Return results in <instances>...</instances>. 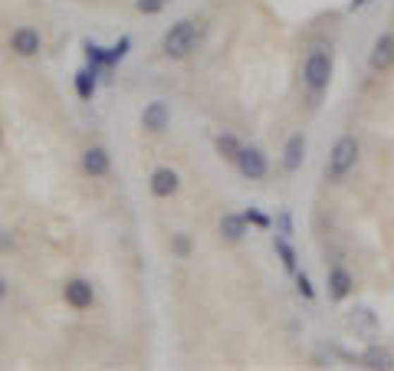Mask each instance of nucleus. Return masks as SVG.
<instances>
[{"mask_svg": "<svg viewBox=\"0 0 394 371\" xmlns=\"http://www.w3.org/2000/svg\"><path fill=\"white\" fill-rule=\"evenodd\" d=\"M306 135H289L286 148H283V168H286L289 174H296L299 168H302V162H306Z\"/></svg>", "mask_w": 394, "mask_h": 371, "instance_id": "7", "label": "nucleus"}, {"mask_svg": "<svg viewBox=\"0 0 394 371\" xmlns=\"http://www.w3.org/2000/svg\"><path fill=\"white\" fill-rule=\"evenodd\" d=\"M10 49L17 56H37L39 53V33L33 27H17L13 37H10Z\"/></svg>", "mask_w": 394, "mask_h": 371, "instance_id": "8", "label": "nucleus"}, {"mask_svg": "<svg viewBox=\"0 0 394 371\" xmlns=\"http://www.w3.org/2000/svg\"><path fill=\"white\" fill-rule=\"evenodd\" d=\"M135 7H138V13H144V17H154V13H161L164 0H135Z\"/></svg>", "mask_w": 394, "mask_h": 371, "instance_id": "25", "label": "nucleus"}, {"mask_svg": "<svg viewBox=\"0 0 394 371\" xmlns=\"http://www.w3.org/2000/svg\"><path fill=\"white\" fill-rule=\"evenodd\" d=\"M178 184H181V178H178V171H171V168H158V171L152 174L154 197H171L174 190H178Z\"/></svg>", "mask_w": 394, "mask_h": 371, "instance_id": "12", "label": "nucleus"}, {"mask_svg": "<svg viewBox=\"0 0 394 371\" xmlns=\"http://www.w3.org/2000/svg\"><path fill=\"white\" fill-rule=\"evenodd\" d=\"M391 66H394V33H378L371 49H368V69L381 76Z\"/></svg>", "mask_w": 394, "mask_h": 371, "instance_id": "5", "label": "nucleus"}, {"mask_svg": "<svg viewBox=\"0 0 394 371\" xmlns=\"http://www.w3.org/2000/svg\"><path fill=\"white\" fill-rule=\"evenodd\" d=\"M164 56L168 59H184L191 56V49L197 47V27L194 20H178L168 33H164Z\"/></svg>", "mask_w": 394, "mask_h": 371, "instance_id": "3", "label": "nucleus"}, {"mask_svg": "<svg viewBox=\"0 0 394 371\" xmlns=\"http://www.w3.org/2000/svg\"><path fill=\"white\" fill-rule=\"evenodd\" d=\"M358 152H362V145H358L355 135H342V138L332 145V152H328L326 181H332V184L342 181V178L358 164Z\"/></svg>", "mask_w": 394, "mask_h": 371, "instance_id": "2", "label": "nucleus"}, {"mask_svg": "<svg viewBox=\"0 0 394 371\" xmlns=\"http://www.w3.org/2000/svg\"><path fill=\"white\" fill-rule=\"evenodd\" d=\"M328 83H332V47L316 43V47H309L306 63H302V86L309 89L312 99H319L328 89Z\"/></svg>", "mask_w": 394, "mask_h": 371, "instance_id": "1", "label": "nucleus"}, {"mask_svg": "<svg viewBox=\"0 0 394 371\" xmlns=\"http://www.w3.org/2000/svg\"><path fill=\"white\" fill-rule=\"evenodd\" d=\"M296 293L302 296V299H316V286H312V279H309L302 269L296 273Z\"/></svg>", "mask_w": 394, "mask_h": 371, "instance_id": "24", "label": "nucleus"}, {"mask_svg": "<svg viewBox=\"0 0 394 371\" xmlns=\"http://www.w3.org/2000/svg\"><path fill=\"white\" fill-rule=\"evenodd\" d=\"M4 296H7V279L0 276V299H4Z\"/></svg>", "mask_w": 394, "mask_h": 371, "instance_id": "28", "label": "nucleus"}, {"mask_svg": "<svg viewBox=\"0 0 394 371\" xmlns=\"http://www.w3.org/2000/svg\"><path fill=\"white\" fill-rule=\"evenodd\" d=\"M171 253L174 257H191V237H187V233H174L171 237Z\"/></svg>", "mask_w": 394, "mask_h": 371, "instance_id": "23", "label": "nucleus"}, {"mask_svg": "<svg viewBox=\"0 0 394 371\" xmlns=\"http://www.w3.org/2000/svg\"><path fill=\"white\" fill-rule=\"evenodd\" d=\"M128 49H132V37H122L116 43V47L109 49V66H116V63H122V59L128 56Z\"/></svg>", "mask_w": 394, "mask_h": 371, "instance_id": "22", "label": "nucleus"}, {"mask_svg": "<svg viewBox=\"0 0 394 371\" xmlns=\"http://www.w3.org/2000/svg\"><path fill=\"white\" fill-rule=\"evenodd\" d=\"M326 286H328V299H332V303H345L348 296L355 293V276H352L345 267H338L335 263V267L328 269Z\"/></svg>", "mask_w": 394, "mask_h": 371, "instance_id": "6", "label": "nucleus"}, {"mask_svg": "<svg viewBox=\"0 0 394 371\" xmlns=\"http://www.w3.org/2000/svg\"><path fill=\"white\" fill-rule=\"evenodd\" d=\"M368 4H371V0H348V4H345V10H348V13H355V10L368 7Z\"/></svg>", "mask_w": 394, "mask_h": 371, "instance_id": "26", "label": "nucleus"}, {"mask_svg": "<svg viewBox=\"0 0 394 371\" xmlns=\"http://www.w3.org/2000/svg\"><path fill=\"white\" fill-rule=\"evenodd\" d=\"M240 148H243V145L237 142V135H230V132L217 135V154H221L223 162H237V154H240Z\"/></svg>", "mask_w": 394, "mask_h": 371, "instance_id": "18", "label": "nucleus"}, {"mask_svg": "<svg viewBox=\"0 0 394 371\" xmlns=\"http://www.w3.org/2000/svg\"><path fill=\"white\" fill-rule=\"evenodd\" d=\"M168 122H171V109H168V102H148L144 105L142 128H148V132H164Z\"/></svg>", "mask_w": 394, "mask_h": 371, "instance_id": "9", "label": "nucleus"}, {"mask_svg": "<svg viewBox=\"0 0 394 371\" xmlns=\"http://www.w3.org/2000/svg\"><path fill=\"white\" fill-rule=\"evenodd\" d=\"M82 49H86V59H89V69H106L109 66V49H102L99 43H92V39H86L82 43Z\"/></svg>", "mask_w": 394, "mask_h": 371, "instance_id": "19", "label": "nucleus"}, {"mask_svg": "<svg viewBox=\"0 0 394 371\" xmlns=\"http://www.w3.org/2000/svg\"><path fill=\"white\" fill-rule=\"evenodd\" d=\"M99 73L96 69H79L76 73V92H79V99H92V95H96V86H99Z\"/></svg>", "mask_w": 394, "mask_h": 371, "instance_id": "17", "label": "nucleus"}, {"mask_svg": "<svg viewBox=\"0 0 394 371\" xmlns=\"http://www.w3.org/2000/svg\"><path fill=\"white\" fill-rule=\"evenodd\" d=\"M82 168H86V174H92V178H102V174H109V168H112V158H109L106 148H89L86 154H82Z\"/></svg>", "mask_w": 394, "mask_h": 371, "instance_id": "13", "label": "nucleus"}, {"mask_svg": "<svg viewBox=\"0 0 394 371\" xmlns=\"http://www.w3.org/2000/svg\"><path fill=\"white\" fill-rule=\"evenodd\" d=\"M13 243H10V233H0V250H10Z\"/></svg>", "mask_w": 394, "mask_h": 371, "instance_id": "27", "label": "nucleus"}, {"mask_svg": "<svg viewBox=\"0 0 394 371\" xmlns=\"http://www.w3.org/2000/svg\"><path fill=\"white\" fill-rule=\"evenodd\" d=\"M273 224H276V233H279V237H289V240H293V233H296V227H293V210L283 207L276 214V220H273Z\"/></svg>", "mask_w": 394, "mask_h": 371, "instance_id": "21", "label": "nucleus"}, {"mask_svg": "<svg viewBox=\"0 0 394 371\" xmlns=\"http://www.w3.org/2000/svg\"><path fill=\"white\" fill-rule=\"evenodd\" d=\"M247 217L243 214H223L221 217V233H223V240H230V243H240L243 237H247Z\"/></svg>", "mask_w": 394, "mask_h": 371, "instance_id": "14", "label": "nucleus"}, {"mask_svg": "<svg viewBox=\"0 0 394 371\" xmlns=\"http://www.w3.org/2000/svg\"><path fill=\"white\" fill-rule=\"evenodd\" d=\"M362 362H365V368L391 371L394 368V355L388 352V348H381V345H368V352L362 355Z\"/></svg>", "mask_w": 394, "mask_h": 371, "instance_id": "16", "label": "nucleus"}, {"mask_svg": "<svg viewBox=\"0 0 394 371\" xmlns=\"http://www.w3.org/2000/svg\"><path fill=\"white\" fill-rule=\"evenodd\" d=\"M243 217H247V224H250V227H260V230L273 227V217H269V214H263L260 207H247V210H243Z\"/></svg>", "mask_w": 394, "mask_h": 371, "instance_id": "20", "label": "nucleus"}, {"mask_svg": "<svg viewBox=\"0 0 394 371\" xmlns=\"http://www.w3.org/2000/svg\"><path fill=\"white\" fill-rule=\"evenodd\" d=\"M273 250H276V257H279V263H283V269L286 273H293L296 276L299 273V257H296V250H293V243H289V237H273Z\"/></svg>", "mask_w": 394, "mask_h": 371, "instance_id": "15", "label": "nucleus"}, {"mask_svg": "<svg viewBox=\"0 0 394 371\" xmlns=\"http://www.w3.org/2000/svg\"><path fill=\"white\" fill-rule=\"evenodd\" d=\"M348 325L355 329V335H365V339H375L378 335V315L368 309V305H358V309H352V315H348Z\"/></svg>", "mask_w": 394, "mask_h": 371, "instance_id": "11", "label": "nucleus"}, {"mask_svg": "<svg viewBox=\"0 0 394 371\" xmlns=\"http://www.w3.org/2000/svg\"><path fill=\"white\" fill-rule=\"evenodd\" d=\"M63 296H66V303L73 305V309H89L92 305V286L86 283V279H69L66 286H63Z\"/></svg>", "mask_w": 394, "mask_h": 371, "instance_id": "10", "label": "nucleus"}, {"mask_svg": "<svg viewBox=\"0 0 394 371\" xmlns=\"http://www.w3.org/2000/svg\"><path fill=\"white\" fill-rule=\"evenodd\" d=\"M164 4H168V0H164Z\"/></svg>", "mask_w": 394, "mask_h": 371, "instance_id": "29", "label": "nucleus"}, {"mask_svg": "<svg viewBox=\"0 0 394 371\" xmlns=\"http://www.w3.org/2000/svg\"><path fill=\"white\" fill-rule=\"evenodd\" d=\"M233 164H237V171H240L247 181H260V178H266V171H269L266 152H263V148H257V145H243Z\"/></svg>", "mask_w": 394, "mask_h": 371, "instance_id": "4", "label": "nucleus"}]
</instances>
